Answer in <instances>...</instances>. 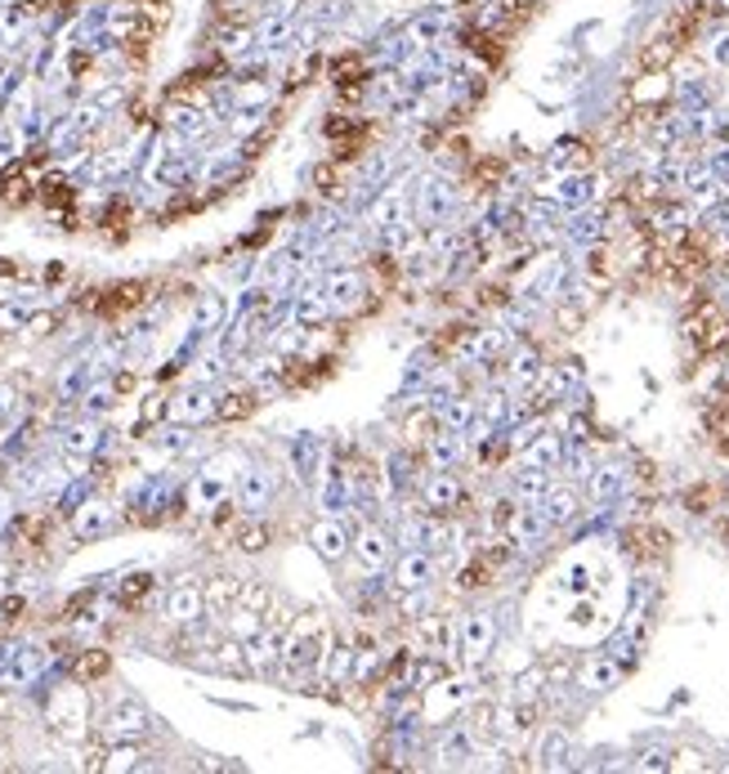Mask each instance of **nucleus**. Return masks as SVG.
I'll return each mask as SVG.
<instances>
[{
    "label": "nucleus",
    "instance_id": "c9c22d12",
    "mask_svg": "<svg viewBox=\"0 0 729 774\" xmlns=\"http://www.w3.org/2000/svg\"><path fill=\"white\" fill-rule=\"evenodd\" d=\"M28 309L23 305H0V331H23L28 327Z\"/></svg>",
    "mask_w": 729,
    "mask_h": 774
},
{
    "label": "nucleus",
    "instance_id": "c03bdc74",
    "mask_svg": "<svg viewBox=\"0 0 729 774\" xmlns=\"http://www.w3.org/2000/svg\"><path fill=\"white\" fill-rule=\"evenodd\" d=\"M6 6H10V0H0V10H6Z\"/></svg>",
    "mask_w": 729,
    "mask_h": 774
},
{
    "label": "nucleus",
    "instance_id": "423d86ee",
    "mask_svg": "<svg viewBox=\"0 0 729 774\" xmlns=\"http://www.w3.org/2000/svg\"><path fill=\"white\" fill-rule=\"evenodd\" d=\"M148 730H153V712H148L140 699L112 703V708L103 712V721H99V734H103L107 743H116V739H144Z\"/></svg>",
    "mask_w": 729,
    "mask_h": 774
},
{
    "label": "nucleus",
    "instance_id": "bb28decb",
    "mask_svg": "<svg viewBox=\"0 0 729 774\" xmlns=\"http://www.w3.org/2000/svg\"><path fill=\"white\" fill-rule=\"evenodd\" d=\"M116 407V381H90L81 394V412L85 416H107Z\"/></svg>",
    "mask_w": 729,
    "mask_h": 774
},
{
    "label": "nucleus",
    "instance_id": "f3484780",
    "mask_svg": "<svg viewBox=\"0 0 729 774\" xmlns=\"http://www.w3.org/2000/svg\"><path fill=\"white\" fill-rule=\"evenodd\" d=\"M421 502L434 510V515H452L461 506V479L452 471H434L425 484H421Z\"/></svg>",
    "mask_w": 729,
    "mask_h": 774
},
{
    "label": "nucleus",
    "instance_id": "2eb2a0df",
    "mask_svg": "<svg viewBox=\"0 0 729 774\" xmlns=\"http://www.w3.org/2000/svg\"><path fill=\"white\" fill-rule=\"evenodd\" d=\"M430 582H434V556L430 550H421V546L403 550L399 565H394V587L399 591H430Z\"/></svg>",
    "mask_w": 729,
    "mask_h": 774
},
{
    "label": "nucleus",
    "instance_id": "a19ab883",
    "mask_svg": "<svg viewBox=\"0 0 729 774\" xmlns=\"http://www.w3.org/2000/svg\"><path fill=\"white\" fill-rule=\"evenodd\" d=\"M19 157V135L14 131H0V166Z\"/></svg>",
    "mask_w": 729,
    "mask_h": 774
},
{
    "label": "nucleus",
    "instance_id": "393cba45",
    "mask_svg": "<svg viewBox=\"0 0 729 774\" xmlns=\"http://www.w3.org/2000/svg\"><path fill=\"white\" fill-rule=\"evenodd\" d=\"M269 541H274V528L265 524V515H247V519L233 528V546L242 550V556H260Z\"/></svg>",
    "mask_w": 729,
    "mask_h": 774
},
{
    "label": "nucleus",
    "instance_id": "f257e3e1",
    "mask_svg": "<svg viewBox=\"0 0 729 774\" xmlns=\"http://www.w3.org/2000/svg\"><path fill=\"white\" fill-rule=\"evenodd\" d=\"M327 644H331V631L322 622V613H300L291 618L287 627V640H283V672L287 681H305L309 672L322 668V658H327Z\"/></svg>",
    "mask_w": 729,
    "mask_h": 774
},
{
    "label": "nucleus",
    "instance_id": "e433bc0d",
    "mask_svg": "<svg viewBox=\"0 0 729 774\" xmlns=\"http://www.w3.org/2000/svg\"><path fill=\"white\" fill-rule=\"evenodd\" d=\"M14 515H19V506H14V493H10V488H0V533H10Z\"/></svg>",
    "mask_w": 729,
    "mask_h": 774
},
{
    "label": "nucleus",
    "instance_id": "dca6fc26",
    "mask_svg": "<svg viewBox=\"0 0 729 774\" xmlns=\"http://www.w3.org/2000/svg\"><path fill=\"white\" fill-rule=\"evenodd\" d=\"M112 524H116V506L103 502V497H90V502H81V506L72 510V533H76L81 541L112 533Z\"/></svg>",
    "mask_w": 729,
    "mask_h": 774
},
{
    "label": "nucleus",
    "instance_id": "6ab92c4d",
    "mask_svg": "<svg viewBox=\"0 0 729 774\" xmlns=\"http://www.w3.org/2000/svg\"><path fill=\"white\" fill-rule=\"evenodd\" d=\"M425 453H430L434 471H452V466L465 457V430H448V425H439V430L425 438Z\"/></svg>",
    "mask_w": 729,
    "mask_h": 774
},
{
    "label": "nucleus",
    "instance_id": "2f4dec72",
    "mask_svg": "<svg viewBox=\"0 0 729 774\" xmlns=\"http://www.w3.org/2000/svg\"><path fill=\"white\" fill-rule=\"evenodd\" d=\"M103 672H107V653H103V649H85L81 662H76V677L90 685V681H99Z\"/></svg>",
    "mask_w": 729,
    "mask_h": 774
},
{
    "label": "nucleus",
    "instance_id": "f03ea898",
    "mask_svg": "<svg viewBox=\"0 0 729 774\" xmlns=\"http://www.w3.org/2000/svg\"><path fill=\"white\" fill-rule=\"evenodd\" d=\"M237 475H242V457H233V453L206 462V466L193 475V484H188V510H193V515H215L219 506H228V502H233Z\"/></svg>",
    "mask_w": 729,
    "mask_h": 774
},
{
    "label": "nucleus",
    "instance_id": "a211bd4d",
    "mask_svg": "<svg viewBox=\"0 0 729 774\" xmlns=\"http://www.w3.org/2000/svg\"><path fill=\"white\" fill-rule=\"evenodd\" d=\"M90 765H94V770H103V774H126V770H144L148 761H144L140 739H116V743H112L107 752H99Z\"/></svg>",
    "mask_w": 729,
    "mask_h": 774
},
{
    "label": "nucleus",
    "instance_id": "7ed1b4c3",
    "mask_svg": "<svg viewBox=\"0 0 729 774\" xmlns=\"http://www.w3.org/2000/svg\"><path fill=\"white\" fill-rule=\"evenodd\" d=\"M45 721H50V730H54L59 739H68V743L85 739V734H90V694H85V685H81V681L59 685V690L50 694Z\"/></svg>",
    "mask_w": 729,
    "mask_h": 774
},
{
    "label": "nucleus",
    "instance_id": "b1692460",
    "mask_svg": "<svg viewBox=\"0 0 729 774\" xmlns=\"http://www.w3.org/2000/svg\"><path fill=\"white\" fill-rule=\"evenodd\" d=\"M265 622H269V613H260V609H251V605L237 600V605L219 618V631L233 636V640H251L256 631H265Z\"/></svg>",
    "mask_w": 729,
    "mask_h": 774
},
{
    "label": "nucleus",
    "instance_id": "4c0bfd02",
    "mask_svg": "<svg viewBox=\"0 0 729 774\" xmlns=\"http://www.w3.org/2000/svg\"><path fill=\"white\" fill-rule=\"evenodd\" d=\"M14 412H19V390L14 385H0V425H6Z\"/></svg>",
    "mask_w": 729,
    "mask_h": 774
},
{
    "label": "nucleus",
    "instance_id": "aec40b11",
    "mask_svg": "<svg viewBox=\"0 0 729 774\" xmlns=\"http://www.w3.org/2000/svg\"><path fill=\"white\" fill-rule=\"evenodd\" d=\"M242 582L247 578H237V574H215V578H206L202 587H206V618H224L237 600H242Z\"/></svg>",
    "mask_w": 729,
    "mask_h": 774
},
{
    "label": "nucleus",
    "instance_id": "72a5a7b5",
    "mask_svg": "<svg viewBox=\"0 0 729 774\" xmlns=\"http://www.w3.org/2000/svg\"><path fill=\"white\" fill-rule=\"evenodd\" d=\"M251 407V394L247 390H233V394H215V416H242Z\"/></svg>",
    "mask_w": 729,
    "mask_h": 774
},
{
    "label": "nucleus",
    "instance_id": "79ce46f5",
    "mask_svg": "<svg viewBox=\"0 0 729 774\" xmlns=\"http://www.w3.org/2000/svg\"><path fill=\"white\" fill-rule=\"evenodd\" d=\"M215 376H219V359H202V368L193 372L197 385H202V381H215Z\"/></svg>",
    "mask_w": 729,
    "mask_h": 774
},
{
    "label": "nucleus",
    "instance_id": "9b49d317",
    "mask_svg": "<svg viewBox=\"0 0 729 774\" xmlns=\"http://www.w3.org/2000/svg\"><path fill=\"white\" fill-rule=\"evenodd\" d=\"M493 640H497V622H493L489 609H474V613L461 618L456 649H461L465 662H483V658H489V649H493Z\"/></svg>",
    "mask_w": 729,
    "mask_h": 774
},
{
    "label": "nucleus",
    "instance_id": "a878e982",
    "mask_svg": "<svg viewBox=\"0 0 729 774\" xmlns=\"http://www.w3.org/2000/svg\"><path fill=\"white\" fill-rule=\"evenodd\" d=\"M331 313H336V309H331V300H327L322 291H309V296L296 300V327H305V331H309V327H322Z\"/></svg>",
    "mask_w": 729,
    "mask_h": 774
},
{
    "label": "nucleus",
    "instance_id": "473e14b6",
    "mask_svg": "<svg viewBox=\"0 0 729 774\" xmlns=\"http://www.w3.org/2000/svg\"><path fill=\"white\" fill-rule=\"evenodd\" d=\"M219 318H224V300L211 291V296H202V305H197V331H215L219 327Z\"/></svg>",
    "mask_w": 729,
    "mask_h": 774
},
{
    "label": "nucleus",
    "instance_id": "ddd939ff",
    "mask_svg": "<svg viewBox=\"0 0 729 774\" xmlns=\"http://www.w3.org/2000/svg\"><path fill=\"white\" fill-rule=\"evenodd\" d=\"M309 546L318 550V556L327 560V565H340L349 550H353V533L345 528V519L340 515H322L314 528H309Z\"/></svg>",
    "mask_w": 729,
    "mask_h": 774
},
{
    "label": "nucleus",
    "instance_id": "c756f323",
    "mask_svg": "<svg viewBox=\"0 0 729 774\" xmlns=\"http://www.w3.org/2000/svg\"><path fill=\"white\" fill-rule=\"evenodd\" d=\"M242 605H251V609L269 613V609H274V587L260 582V578H247V582H242Z\"/></svg>",
    "mask_w": 729,
    "mask_h": 774
},
{
    "label": "nucleus",
    "instance_id": "412c9836",
    "mask_svg": "<svg viewBox=\"0 0 729 774\" xmlns=\"http://www.w3.org/2000/svg\"><path fill=\"white\" fill-rule=\"evenodd\" d=\"M372 225L377 229H394V225H417L412 219V197H408V188H390L377 206H372Z\"/></svg>",
    "mask_w": 729,
    "mask_h": 774
},
{
    "label": "nucleus",
    "instance_id": "c85d7f7f",
    "mask_svg": "<svg viewBox=\"0 0 729 774\" xmlns=\"http://www.w3.org/2000/svg\"><path fill=\"white\" fill-rule=\"evenodd\" d=\"M434 416H439V425H448V430H465L470 416H474V403H470V399H452V403H439Z\"/></svg>",
    "mask_w": 729,
    "mask_h": 774
},
{
    "label": "nucleus",
    "instance_id": "6e6552de",
    "mask_svg": "<svg viewBox=\"0 0 729 774\" xmlns=\"http://www.w3.org/2000/svg\"><path fill=\"white\" fill-rule=\"evenodd\" d=\"M50 653L41 644H10V658H6V672H0V690H28L41 681Z\"/></svg>",
    "mask_w": 729,
    "mask_h": 774
},
{
    "label": "nucleus",
    "instance_id": "5701e85b",
    "mask_svg": "<svg viewBox=\"0 0 729 774\" xmlns=\"http://www.w3.org/2000/svg\"><path fill=\"white\" fill-rule=\"evenodd\" d=\"M206 416H215V394H211V390H184V394L171 399V421L197 425V421H206Z\"/></svg>",
    "mask_w": 729,
    "mask_h": 774
},
{
    "label": "nucleus",
    "instance_id": "4468645a",
    "mask_svg": "<svg viewBox=\"0 0 729 774\" xmlns=\"http://www.w3.org/2000/svg\"><path fill=\"white\" fill-rule=\"evenodd\" d=\"M456 636H461V627L448 613H421L417 618V644H421V653L448 658L456 649Z\"/></svg>",
    "mask_w": 729,
    "mask_h": 774
},
{
    "label": "nucleus",
    "instance_id": "37998d69",
    "mask_svg": "<svg viewBox=\"0 0 729 774\" xmlns=\"http://www.w3.org/2000/svg\"><path fill=\"white\" fill-rule=\"evenodd\" d=\"M568 515V497H551V519H564Z\"/></svg>",
    "mask_w": 729,
    "mask_h": 774
},
{
    "label": "nucleus",
    "instance_id": "7c9ffc66",
    "mask_svg": "<svg viewBox=\"0 0 729 774\" xmlns=\"http://www.w3.org/2000/svg\"><path fill=\"white\" fill-rule=\"evenodd\" d=\"M28 6H23V0H19V6H6V10H0V37H6V41H14L19 32H23V23H28Z\"/></svg>",
    "mask_w": 729,
    "mask_h": 774
},
{
    "label": "nucleus",
    "instance_id": "ea45409f",
    "mask_svg": "<svg viewBox=\"0 0 729 774\" xmlns=\"http://www.w3.org/2000/svg\"><path fill=\"white\" fill-rule=\"evenodd\" d=\"M497 725H502V730H520V725H528V712H520V708H502V712H497Z\"/></svg>",
    "mask_w": 729,
    "mask_h": 774
},
{
    "label": "nucleus",
    "instance_id": "4be33fe9",
    "mask_svg": "<svg viewBox=\"0 0 729 774\" xmlns=\"http://www.w3.org/2000/svg\"><path fill=\"white\" fill-rule=\"evenodd\" d=\"M362 274H353V269H336L331 278H327V287H322V296L331 300V309L336 313H345V309H353L358 300H362Z\"/></svg>",
    "mask_w": 729,
    "mask_h": 774
},
{
    "label": "nucleus",
    "instance_id": "58836bf2",
    "mask_svg": "<svg viewBox=\"0 0 729 774\" xmlns=\"http://www.w3.org/2000/svg\"><path fill=\"white\" fill-rule=\"evenodd\" d=\"M520 493H524V497H542V493H546V475H542V471L520 475Z\"/></svg>",
    "mask_w": 729,
    "mask_h": 774
},
{
    "label": "nucleus",
    "instance_id": "9d476101",
    "mask_svg": "<svg viewBox=\"0 0 729 774\" xmlns=\"http://www.w3.org/2000/svg\"><path fill=\"white\" fill-rule=\"evenodd\" d=\"M452 184L448 179H425V184H417V197H412V219L417 225H448L452 219Z\"/></svg>",
    "mask_w": 729,
    "mask_h": 774
},
{
    "label": "nucleus",
    "instance_id": "20e7f679",
    "mask_svg": "<svg viewBox=\"0 0 729 774\" xmlns=\"http://www.w3.org/2000/svg\"><path fill=\"white\" fill-rule=\"evenodd\" d=\"M278 497V471L265 466V462H251V466H242L237 484H233V506L242 515H265Z\"/></svg>",
    "mask_w": 729,
    "mask_h": 774
},
{
    "label": "nucleus",
    "instance_id": "f704fd0d",
    "mask_svg": "<svg viewBox=\"0 0 729 774\" xmlns=\"http://www.w3.org/2000/svg\"><path fill=\"white\" fill-rule=\"evenodd\" d=\"M171 126L184 131V135H202V131H206V117H197V107H175V113H171Z\"/></svg>",
    "mask_w": 729,
    "mask_h": 774
},
{
    "label": "nucleus",
    "instance_id": "f8f14e48",
    "mask_svg": "<svg viewBox=\"0 0 729 774\" xmlns=\"http://www.w3.org/2000/svg\"><path fill=\"white\" fill-rule=\"evenodd\" d=\"M283 640H287V631L274 622H265V631H256L251 640H242V649H247V672H256V677L278 672L283 668Z\"/></svg>",
    "mask_w": 729,
    "mask_h": 774
},
{
    "label": "nucleus",
    "instance_id": "1a4fd4ad",
    "mask_svg": "<svg viewBox=\"0 0 729 774\" xmlns=\"http://www.w3.org/2000/svg\"><path fill=\"white\" fill-rule=\"evenodd\" d=\"M394 533L390 528H381V524H362L358 533H353V560L362 565V569H372V574H381L390 560H394Z\"/></svg>",
    "mask_w": 729,
    "mask_h": 774
},
{
    "label": "nucleus",
    "instance_id": "0eeeda50",
    "mask_svg": "<svg viewBox=\"0 0 729 774\" xmlns=\"http://www.w3.org/2000/svg\"><path fill=\"white\" fill-rule=\"evenodd\" d=\"M162 618H166L171 627H202V622H206V587L193 582V578H179V582L166 591Z\"/></svg>",
    "mask_w": 729,
    "mask_h": 774
},
{
    "label": "nucleus",
    "instance_id": "39448f33",
    "mask_svg": "<svg viewBox=\"0 0 729 774\" xmlns=\"http://www.w3.org/2000/svg\"><path fill=\"white\" fill-rule=\"evenodd\" d=\"M99 444H103L99 416H81V421H72V425H63V434H59V457H63L68 475H85V466H90V457L99 453Z\"/></svg>",
    "mask_w": 729,
    "mask_h": 774
},
{
    "label": "nucleus",
    "instance_id": "cd10ccee",
    "mask_svg": "<svg viewBox=\"0 0 729 774\" xmlns=\"http://www.w3.org/2000/svg\"><path fill=\"white\" fill-rule=\"evenodd\" d=\"M318 672H322V681H327V685H340V681L353 672V649L331 640V644H327V658H322V668H318Z\"/></svg>",
    "mask_w": 729,
    "mask_h": 774
}]
</instances>
